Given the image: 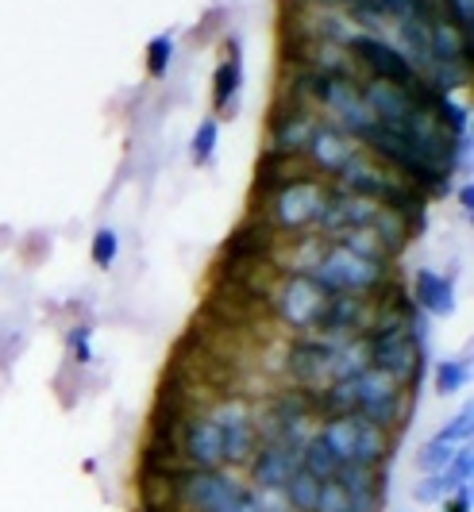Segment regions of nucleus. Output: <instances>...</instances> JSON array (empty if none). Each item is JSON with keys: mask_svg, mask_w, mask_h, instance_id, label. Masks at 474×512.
Masks as SVG:
<instances>
[{"mask_svg": "<svg viewBox=\"0 0 474 512\" xmlns=\"http://www.w3.org/2000/svg\"><path fill=\"white\" fill-rule=\"evenodd\" d=\"M459 208H463L467 216L474 212V185L471 181H463V185H459Z\"/></svg>", "mask_w": 474, "mask_h": 512, "instance_id": "nucleus-33", "label": "nucleus"}, {"mask_svg": "<svg viewBox=\"0 0 474 512\" xmlns=\"http://www.w3.org/2000/svg\"><path fill=\"white\" fill-rule=\"evenodd\" d=\"M278 247H282V235L270 228L266 220H259V216H247V220L224 239L220 262H239V266H247V262H270V266H274Z\"/></svg>", "mask_w": 474, "mask_h": 512, "instance_id": "nucleus-13", "label": "nucleus"}, {"mask_svg": "<svg viewBox=\"0 0 474 512\" xmlns=\"http://www.w3.org/2000/svg\"><path fill=\"white\" fill-rule=\"evenodd\" d=\"M340 247H347L351 255H359V258H370V262H394V258L386 255V247L378 243V235L370 228H359V231H347L343 239H336Z\"/></svg>", "mask_w": 474, "mask_h": 512, "instance_id": "nucleus-25", "label": "nucleus"}, {"mask_svg": "<svg viewBox=\"0 0 474 512\" xmlns=\"http://www.w3.org/2000/svg\"><path fill=\"white\" fill-rule=\"evenodd\" d=\"M340 466L343 462L332 455V447L316 436V432L305 439V447H301V470H309L316 482H332L340 474Z\"/></svg>", "mask_w": 474, "mask_h": 512, "instance_id": "nucleus-20", "label": "nucleus"}, {"mask_svg": "<svg viewBox=\"0 0 474 512\" xmlns=\"http://www.w3.org/2000/svg\"><path fill=\"white\" fill-rule=\"evenodd\" d=\"M236 512H266V505L259 501V493H251V497H247V501H243Z\"/></svg>", "mask_w": 474, "mask_h": 512, "instance_id": "nucleus-34", "label": "nucleus"}, {"mask_svg": "<svg viewBox=\"0 0 474 512\" xmlns=\"http://www.w3.org/2000/svg\"><path fill=\"white\" fill-rule=\"evenodd\" d=\"M336 343L340 339H328V335H297L286 347V359H282L286 382L293 389H320V385L332 382Z\"/></svg>", "mask_w": 474, "mask_h": 512, "instance_id": "nucleus-10", "label": "nucleus"}, {"mask_svg": "<svg viewBox=\"0 0 474 512\" xmlns=\"http://www.w3.org/2000/svg\"><path fill=\"white\" fill-rule=\"evenodd\" d=\"M255 489L228 470H189L174 474V509L178 512H236Z\"/></svg>", "mask_w": 474, "mask_h": 512, "instance_id": "nucleus-4", "label": "nucleus"}, {"mask_svg": "<svg viewBox=\"0 0 474 512\" xmlns=\"http://www.w3.org/2000/svg\"><path fill=\"white\" fill-rule=\"evenodd\" d=\"M24 351H27L24 328H4V332H0V370H8Z\"/></svg>", "mask_w": 474, "mask_h": 512, "instance_id": "nucleus-30", "label": "nucleus"}, {"mask_svg": "<svg viewBox=\"0 0 474 512\" xmlns=\"http://www.w3.org/2000/svg\"><path fill=\"white\" fill-rule=\"evenodd\" d=\"M343 51L351 54L355 70H359L363 77H378V81H390V85H401V89H409V85L421 77L417 74V66L397 51L390 39L370 35V31H355V35L347 39Z\"/></svg>", "mask_w": 474, "mask_h": 512, "instance_id": "nucleus-7", "label": "nucleus"}, {"mask_svg": "<svg viewBox=\"0 0 474 512\" xmlns=\"http://www.w3.org/2000/svg\"><path fill=\"white\" fill-rule=\"evenodd\" d=\"M359 151H363V147L355 143V135H347L343 128H336L332 120H320L313 131V139H309V147H305V162H309V170H313L316 178L336 181L343 174V166Z\"/></svg>", "mask_w": 474, "mask_h": 512, "instance_id": "nucleus-12", "label": "nucleus"}, {"mask_svg": "<svg viewBox=\"0 0 474 512\" xmlns=\"http://www.w3.org/2000/svg\"><path fill=\"white\" fill-rule=\"evenodd\" d=\"M324 301H328V293H324L309 274H286V278H278L274 289H270L266 312H274V320L286 324L290 332L305 335L316 328Z\"/></svg>", "mask_w": 474, "mask_h": 512, "instance_id": "nucleus-6", "label": "nucleus"}, {"mask_svg": "<svg viewBox=\"0 0 474 512\" xmlns=\"http://www.w3.org/2000/svg\"><path fill=\"white\" fill-rule=\"evenodd\" d=\"M328 193H332V181L324 178H297L282 189H274L270 197L255 201L251 216L266 220L278 235H309L320 224V212L328 205Z\"/></svg>", "mask_w": 474, "mask_h": 512, "instance_id": "nucleus-1", "label": "nucleus"}, {"mask_svg": "<svg viewBox=\"0 0 474 512\" xmlns=\"http://www.w3.org/2000/svg\"><path fill=\"white\" fill-rule=\"evenodd\" d=\"M370 297H351V293H332L324 308H320V320H316V335H328V339H355V335L370 332Z\"/></svg>", "mask_w": 474, "mask_h": 512, "instance_id": "nucleus-14", "label": "nucleus"}, {"mask_svg": "<svg viewBox=\"0 0 474 512\" xmlns=\"http://www.w3.org/2000/svg\"><path fill=\"white\" fill-rule=\"evenodd\" d=\"M301 466V447H290V443H278V439H263L259 447H255V455L247 462V470H251V482L255 489L263 493V489H278L290 482V474Z\"/></svg>", "mask_w": 474, "mask_h": 512, "instance_id": "nucleus-15", "label": "nucleus"}, {"mask_svg": "<svg viewBox=\"0 0 474 512\" xmlns=\"http://www.w3.org/2000/svg\"><path fill=\"white\" fill-rule=\"evenodd\" d=\"M316 436L332 447V455L343 466H386L394 455V436L367 424L363 416L355 412H343V416H328L320 420V432Z\"/></svg>", "mask_w": 474, "mask_h": 512, "instance_id": "nucleus-3", "label": "nucleus"}, {"mask_svg": "<svg viewBox=\"0 0 474 512\" xmlns=\"http://www.w3.org/2000/svg\"><path fill=\"white\" fill-rule=\"evenodd\" d=\"M239 89H243V58H239V43H228V54L220 58V66L212 70V116L236 112L239 108Z\"/></svg>", "mask_w": 474, "mask_h": 512, "instance_id": "nucleus-19", "label": "nucleus"}, {"mask_svg": "<svg viewBox=\"0 0 474 512\" xmlns=\"http://www.w3.org/2000/svg\"><path fill=\"white\" fill-rule=\"evenodd\" d=\"M205 412L220 424V436H224V466H247L251 455H255V447L263 443L255 405H251L247 397H224V401H216V405Z\"/></svg>", "mask_w": 474, "mask_h": 512, "instance_id": "nucleus-8", "label": "nucleus"}, {"mask_svg": "<svg viewBox=\"0 0 474 512\" xmlns=\"http://www.w3.org/2000/svg\"><path fill=\"white\" fill-rule=\"evenodd\" d=\"M313 278L328 297L332 293H351V297H374L382 285L394 278V262H370V258L351 255L340 243H328L320 258L309 270Z\"/></svg>", "mask_w": 474, "mask_h": 512, "instance_id": "nucleus-2", "label": "nucleus"}, {"mask_svg": "<svg viewBox=\"0 0 474 512\" xmlns=\"http://www.w3.org/2000/svg\"><path fill=\"white\" fill-rule=\"evenodd\" d=\"M374 212H378V205H370V201H363V197H351V193H343V189L332 185L328 205H324V212H320L316 231H320V239L336 243V239H343L347 231L367 228L370 220H374Z\"/></svg>", "mask_w": 474, "mask_h": 512, "instance_id": "nucleus-16", "label": "nucleus"}, {"mask_svg": "<svg viewBox=\"0 0 474 512\" xmlns=\"http://www.w3.org/2000/svg\"><path fill=\"white\" fill-rule=\"evenodd\" d=\"M409 297H413L417 312H424L428 320H444V316L455 312V278L436 274V270L421 266V270L413 274V289H409Z\"/></svg>", "mask_w": 474, "mask_h": 512, "instance_id": "nucleus-18", "label": "nucleus"}, {"mask_svg": "<svg viewBox=\"0 0 474 512\" xmlns=\"http://www.w3.org/2000/svg\"><path fill=\"white\" fill-rule=\"evenodd\" d=\"M313 512H355V509H351V497L343 493L340 482H320Z\"/></svg>", "mask_w": 474, "mask_h": 512, "instance_id": "nucleus-29", "label": "nucleus"}, {"mask_svg": "<svg viewBox=\"0 0 474 512\" xmlns=\"http://www.w3.org/2000/svg\"><path fill=\"white\" fill-rule=\"evenodd\" d=\"M444 497H448V493L440 486V478H436V474H421V482L413 489V501H421V505H440Z\"/></svg>", "mask_w": 474, "mask_h": 512, "instance_id": "nucleus-31", "label": "nucleus"}, {"mask_svg": "<svg viewBox=\"0 0 474 512\" xmlns=\"http://www.w3.org/2000/svg\"><path fill=\"white\" fill-rule=\"evenodd\" d=\"M178 459L189 470H224V436L209 412L185 416L178 428Z\"/></svg>", "mask_w": 474, "mask_h": 512, "instance_id": "nucleus-11", "label": "nucleus"}, {"mask_svg": "<svg viewBox=\"0 0 474 512\" xmlns=\"http://www.w3.org/2000/svg\"><path fill=\"white\" fill-rule=\"evenodd\" d=\"M332 482H340L355 512H382V501H386V470L382 466H340V474Z\"/></svg>", "mask_w": 474, "mask_h": 512, "instance_id": "nucleus-17", "label": "nucleus"}, {"mask_svg": "<svg viewBox=\"0 0 474 512\" xmlns=\"http://www.w3.org/2000/svg\"><path fill=\"white\" fill-rule=\"evenodd\" d=\"M282 493V501L290 505V512H313L316 509V493H320V482H316L309 470H293L290 482L278 489Z\"/></svg>", "mask_w": 474, "mask_h": 512, "instance_id": "nucleus-21", "label": "nucleus"}, {"mask_svg": "<svg viewBox=\"0 0 474 512\" xmlns=\"http://www.w3.org/2000/svg\"><path fill=\"white\" fill-rule=\"evenodd\" d=\"M174 54H178V43H174V35H170V31L155 35V39L147 43V74H151V77H166V74H170V66H174Z\"/></svg>", "mask_w": 474, "mask_h": 512, "instance_id": "nucleus-26", "label": "nucleus"}, {"mask_svg": "<svg viewBox=\"0 0 474 512\" xmlns=\"http://www.w3.org/2000/svg\"><path fill=\"white\" fill-rule=\"evenodd\" d=\"M216 147H220V116H205L193 131V139H189V162L193 166H212Z\"/></svg>", "mask_w": 474, "mask_h": 512, "instance_id": "nucleus-22", "label": "nucleus"}, {"mask_svg": "<svg viewBox=\"0 0 474 512\" xmlns=\"http://www.w3.org/2000/svg\"><path fill=\"white\" fill-rule=\"evenodd\" d=\"M316 124H320V112H316L313 104L293 101V97H274L270 120H266V139H270L266 151L305 158V147L313 139Z\"/></svg>", "mask_w": 474, "mask_h": 512, "instance_id": "nucleus-9", "label": "nucleus"}, {"mask_svg": "<svg viewBox=\"0 0 474 512\" xmlns=\"http://www.w3.org/2000/svg\"><path fill=\"white\" fill-rule=\"evenodd\" d=\"M444 512H471L474 509V493H471V486H459L455 493H448L444 501Z\"/></svg>", "mask_w": 474, "mask_h": 512, "instance_id": "nucleus-32", "label": "nucleus"}, {"mask_svg": "<svg viewBox=\"0 0 474 512\" xmlns=\"http://www.w3.org/2000/svg\"><path fill=\"white\" fill-rule=\"evenodd\" d=\"M440 478V486H444V493H455L459 486H471V478H474V451H471V443H463L459 451H455V459L436 474Z\"/></svg>", "mask_w": 474, "mask_h": 512, "instance_id": "nucleus-23", "label": "nucleus"}, {"mask_svg": "<svg viewBox=\"0 0 474 512\" xmlns=\"http://www.w3.org/2000/svg\"><path fill=\"white\" fill-rule=\"evenodd\" d=\"M66 351H70V362L81 366V370L93 362V324H89V320L70 324V332H66Z\"/></svg>", "mask_w": 474, "mask_h": 512, "instance_id": "nucleus-27", "label": "nucleus"}, {"mask_svg": "<svg viewBox=\"0 0 474 512\" xmlns=\"http://www.w3.org/2000/svg\"><path fill=\"white\" fill-rule=\"evenodd\" d=\"M89 258H93V266L97 270H112L116 266V258H120V231L116 228H101L93 235V243H89Z\"/></svg>", "mask_w": 474, "mask_h": 512, "instance_id": "nucleus-28", "label": "nucleus"}, {"mask_svg": "<svg viewBox=\"0 0 474 512\" xmlns=\"http://www.w3.org/2000/svg\"><path fill=\"white\" fill-rule=\"evenodd\" d=\"M467 378H471V370H467V362H459V359H444L432 366V385H436L440 397L459 393V389L467 385Z\"/></svg>", "mask_w": 474, "mask_h": 512, "instance_id": "nucleus-24", "label": "nucleus"}, {"mask_svg": "<svg viewBox=\"0 0 474 512\" xmlns=\"http://www.w3.org/2000/svg\"><path fill=\"white\" fill-rule=\"evenodd\" d=\"M367 362L374 370L390 374L401 389H417L428 370V351L409 335V328H386V332H367Z\"/></svg>", "mask_w": 474, "mask_h": 512, "instance_id": "nucleus-5", "label": "nucleus"}]
</instances>
